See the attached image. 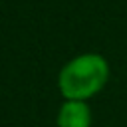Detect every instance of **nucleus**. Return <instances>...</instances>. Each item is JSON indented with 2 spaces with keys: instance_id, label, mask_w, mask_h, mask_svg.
<instances>
[{
  "instance_id": "obj_2",
  "label": "nucleus",
  "mask_w": 127,
  "mask_h": 127,
  "mask_svg": "<svg viewBox=\"0 0 127 127\" xmlns=\"http://www.w3.org/2000/svg\"><path fill=\"white\" fill-rule=\"evenodd\" d=\"M58 127H91V109L85 101L65 99L58 111Z\"/></svg>"
},
{
  "instance_id": "obj_1",
  "label": "nucleus",
  "mask_w": 127,
  "mask_h": 127,
  "mask_svg": "<svg viewBox=\"0 0 127 127\" xmlns=\"http://www.w3.org/2000/svg\"><path fill=\"white\" fill-rule=\"evenodd\" d=\"M109 77V65L99 54H81L67 62L58 77L60 91L65 99L85 101L95 95Z\"/></svg>"
}]
</instances>
